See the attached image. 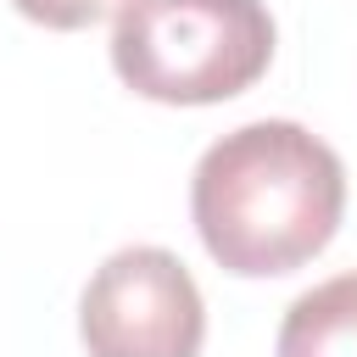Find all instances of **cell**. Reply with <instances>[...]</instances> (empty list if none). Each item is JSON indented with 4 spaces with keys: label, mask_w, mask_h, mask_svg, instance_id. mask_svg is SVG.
I'll return each instance as SVG.
<instances>
[{
    "label": "cell",
    "mask_w": 357,
    "mask_h": 357,
    "mask_svg": "<svg viewBox=\"0 0 357 357\" xmlns=\"http://www.w3.org/2000/svg\"><path fill=\"white\" fill-rule=\"evenodd\" d=\"M190 212L206 257L223 273H296L340 229L346 167L312 128L262 117L201 151Z\"/></svg>",
    "instance_id": "1"
},
{
    "label": "cell",
    "mask_w": 357,
    "mask_h": 357,
    "mask_svg": "<svg viewBox=\"0 0 357 357\" xmlns=\"http://www.w3.org/2000/svg\"><path fill=\"white\" fill-rule=\"evenodd\" d=\"M273 61L262 0H123L112 22L117 78L162 106H212L245 95Z\"/></svg>",
    "instance_id": "2"
},
{
    "label": "cell",
    "mask_w": 357,
    "mask_h": 357,
    "mask_svg": "<svg viewBox=\"0 0 357 357\" xmlns=\"http://www.w3.org/2000/svg\"><path fill=\"white\" fill-rule=\"evenodd\" d=\"M78 335L89 357H201L206 307L173 251L123 245L84 284Z\"/></svg>",
    "instance_id": "3"
},
{
    "label": "cell",
    "mask_w": 357,
    "mask_h": 357,
    "mask_svg": "<svg viewBox=\"0 0 357 357\" xmlns=\"http://www.w3.org/2000/svg\"><path fill=\"white\" fill-rule=\"evenodd\" d=\"M279 357H357V268L290 301L279 324Z\"/></svg>",
    "instance_id": "4"
},
{
    "label": "cell",
    "mask_w": 357,
    "mask_h": 357,
    "mask_svg": "<svg viewBox=\"0 0 357 357\" xmlns=\"http://www.w3.org/2000/svg\"><path fill=\"white\" fill-rule=\"evenodd\" d=\"M28 22H45V28H61V33H73V28H89V22H100L106 11H117L123 0H11Z\"/></svg>",
    "instance_id": "5"
}]
</instances>
